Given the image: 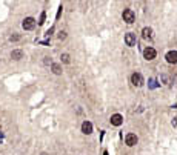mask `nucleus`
<instances>
[{"instance_id":"1","label":"nucleus","mask_w":177,"mask_h":155,"mask_svg":"<svg viewBox=\"0 0 177 155\" xmlns=\"http://www.w3.org/2000/svg\"><path fill=\"white\" fill-rule=\"evenodd\" d=\"M123 20L126 23H134L136 22V14L132 10H125L123 11Z\"/></svg>"},{"instance_id":"2","label":"nucleus","mask_w":177,"mask_h":155,"mask_svg":"<svg viewBox=\"0 0 177 155\" xmlns=\"http://www.w3.org/2000/svg\"><path fill=\"white\" fill-rule=\"evenodd\" d=\"M22 26H23L25 31H31V29H34V26H35V20L32 19V17H26V19L23 20V23H22Z\"/></svg>"},{"instance_id":"3","label":"nucleus","mask_w":177,"mask_h":155,"mask_svg":"<svg viewBox=\"0 0 177 155\" xmlns=\"http://www.w3.org/2000/svg\"><path fill=\"white\" fill-rule=\"evenodd\" d=\"M131 83L134 86H142L143 85V77H142V74H139V72H134V74L131 75Z\"/></svg>"},{"instance_id":"4","label":"nucleus","mask_w":177,"mask_h":155,"mask_svg":"<svg viewBox=\"0 0 177 155\" xmlns=\"http://www.w3.org/2000/svg\"><path fill=\"white\" fill-rule=\"evenodd\" d=\"M125 143H126L128 146H136V144H137V135H136V134H128V135L125 137Z\"/></svg>"},{"instance_id":"5","label":"nucleus","mask_w":177,"mask_h":155,"mask_svg":"<svg viewBox=\"0 0 177 155\" xmlns=\"http://www.w3.org/2000/svg\"><path fill=\"white\" fill-rule=\"evenodd\" d=\"M143 57H145L146 60L156 58V49H154V48H146V49L143 51Z\"/></svg>"},{"instance_id":"6","label":"nucleus","mask_w":177,"mask_h":155,"mask_svg":"<svg viewBox=\"0 0 177 155\" xmlns=\"http://www.w3.org/2000/svg\"><path fill=\"white\" fill-rule=\"evenodd\" d=\"M125 43H126V46H134L136 45V35L132 32H128L125 35Z\"/></svg>"},{"instance_id":"7","label":"nucleus","mask_w":177,"mask_h":155,"mask_svg":"<svg viewBox=\"0 0 177 155\" xmlns=\"http://www.w3.org/2000/svg\"><path fill=\"white\" fill-rule=\"evenodd\" d=\"M123 123V117L120 115V114H114V115H111V124H114V126H120Z\"/></svg>"},{"instance_id":"8","label":"nucleus","mask_w":177,"mask_h":155,"mask_svg":"<svg viewBox=\"0 0 177 155\" xmlns=\"http://www.w3.org/2000/svg\"><path fill=\"white\" fill-rule=\"evenodd\" d=\"M82 132L86 134V135H90V134L93 132V124H91L90 121H83V124H82Z\"/></svg>"},{"instance_id":"9","label":"nucleus","mask_w":177,"mask_h":155,"mask_svg":"<svg viewBox=\"0 0 177 155\" xmlns=\"http://www.w3.org/2000/svg\"><path fill=\"white\" fill-rule=\"evenodd\" d=\"M166 61L168 63H176L177 61V52L176 51H170L166 54Z\"/></svg>"},{"instance_id":"10","label":"nucleus","mask_w":177,"mask_h":155,"mask_svg":"<svg viewBox=\"0 0 177 155\" xmlns=\"http://www.w3.org/2000/svg\"><path fill=\"white\" fill-rule=\"evenodd\" d=\"M11 57H12L14 60H20V58H23V51H20V49L12 51V52H11Z\"/></svg>"},{"instance_id":"11","label":"nucleus","mask_w":177,"mask_h":155,"mask_svg":"<svg viewBox=\"0 0 177 155\" xmlns=\"http://www.w3.org/2000/svg\"><path fill=\"white\" fill-rule=\"evenodd\" d=\"M142 35H143V39H153V29L151 28H143Z\"/></svg>"},{"instance_id":"12","label":"nucleus","mask_w":177,"mask_h":155,"mask_svg":"<svg viewBox=\"0 0 177 155\" xmlns=\"http://www.w3.org/2000/svg\"><path fill=\"white\" fill-rule=\"evenodd\" d=\"M51 71L54 72L56 75H60V74H62V66L59 65V63H52V66H51Z\"/></svg>"},{"instance_id":"13","label":"nucleus","mask_w":177,"mask_h":155,"mask_svg":"<svg viewBox=\"0 0 177 155\" xmlns=\"http://www.w3.org/2000/svg\"><path fill=\"white\" fill-rule=\"evenodd\" d=\"M62 61H63V63H69L71 61V58H69V56H68V54H62Z\"/></svg>"},{"instance_id":"14","label":"nucleus","mask_w":177,"mask_h":155,"mask_svg":"<svg viewBox=\"0 0 177 155\" xmlns=\"http://www.w3.org/2000/svg\"><path fill=\"white\" fill-rule=\"evenodd\" d=\"M57 37H59V40H65V39H66V32H63V31H60V32H59V35H57Z\"/></svg>"},{"instance_id":"15","label":"nucleus","mask_w":177,"mask_h":155,"mask_svg":"<svg viewBox=\"0 0 177 155\" xmlns=\"http://www.w3.org/2000/svg\"><path fill=\"white\" fill-rule=\"evenodd\" d=\"M43 20H45V14H42V17H40V22H39V23L42 25V23H43Z\"/></svg>"},{"instance_id":"16","label":"nucleus","mask_w":177,"mask_h":155,"mask_svg":"<svg viewBox=\"0 0 177 155\" xmlns=\"http://www.w3.org/2000/svg\"><path fill=\"white\" fill-rule=\"evenodd\" d=\"M12 40H14V42L19 40V35H12V37H11V42H12Z\"/></svg>"},{"instance_id":"17","label":"nucleus","mask_w":177,"mask_h":155,"mask_svg":"<svg viewBox=\"0 0 177 155\" xmlns=\"http://www.w3.org/2000/svg\"><path fill=\"white\" fill-rule=\"evenodd\" d=\"M42 155H46V154H42Z\"/></svg>"}]
</instances>
